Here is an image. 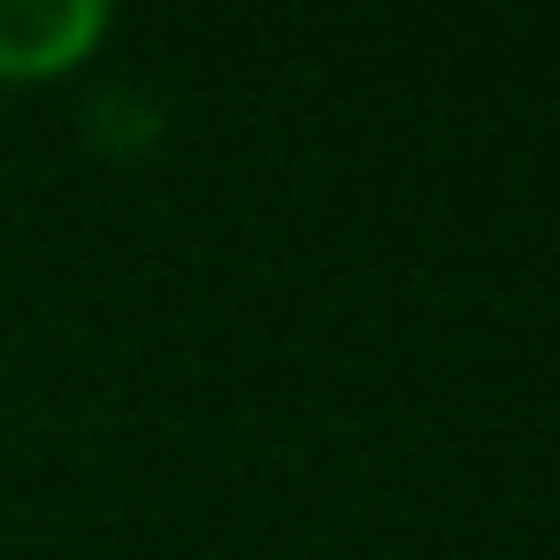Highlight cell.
<instances>
[{
	"label": "cell",
	"instance_id": "obj_2",
	"mask_svg": "<svg viewBox=\"0 0 560 560\" xmlns=\"http://www.w3.org/2000/svg\"><path fill=\"white\" fill-rule=\"evenodd\" d=\"M154 108L147 101H131V93H101L93 101V139L101 147H116V154H131V147H154Z\"/></svg>",
	"mask_w": 560,
	"mask_h": 560
},
{
	"label": "cell",
	"instance_id": "obj_1",
	"mask_svg": "<svg viewBox=\"0 0 560 560\" xmlns=\"http://www.w3.org/2000/svg\"><path fill=\"white\" fill-rule=\"evenodd\" d=\"M116 32L108 0H0V85H62Z\"/></svg>",
	"mask_w": 560,
	"mask_h": 560
}]
</instances>
